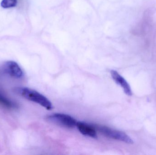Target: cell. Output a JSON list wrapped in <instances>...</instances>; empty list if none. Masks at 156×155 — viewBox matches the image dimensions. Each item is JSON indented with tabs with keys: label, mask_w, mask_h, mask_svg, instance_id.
Masks as SVG:
<instances>
[{
	"label": "cell",
	"mask_w": 156,
	"mask_h": 155,
	"mask_svg": "<svg viewBox=\"0 0 156 155\" xmlns=\"http://www.w3.org/2000/svg\"><path fill=\"white\" fill-rule=\"evenodd\" d=\"M14 91L16 93L23 98L38 104L48 110L53 108V106L49 100L35 90L28 87H16Z\"/></svg>",
	"instance_id": "1"
},
{
	"label": "cell",
	"mask_w": 156,
	"mask_h": 155,
	"mask_svg": "<svg viewBox=\"0 0 156 155\" xmlns=\"http://www.w3.org/2000/svg\"><path fill=\"white\" fill-rule=\"evenodd\" d=\"M48 119L50 122L66 128H73L76 126V120L70 116L64 114H54L48 116Z\"/></svg>",
	"instance_id": "3"
},
{
	"label": "cell",
	"mask_w": 156,
	"mask_h": 155,
	"mask_svg": "<svg viewBox=\"0 0 156 155\" xmlns=\"http://www.w3.org/2000/svg\"><path fill=\"white\" fill-rule=\"evenodd\" d=\"M4 70L7 74L13 78L20 79L23 76V72L19 65L12 61H8L5 63Z\"/></svg>",
	"instance_id": "4"
},
{
	"label": "cell",
	"mask_w": 156,
	"mask_h": 155,
	"mask_svg": "<svg viewBox=\"0 0 156 155\" xmlns=\"http://www.w3.org/2000/svg\"><path fill=\"white\" fill-rule=\"evenodd\" d=\"M97 129L102 134L109 138L122 141L128 144L133 143V141L125 133L105 126H97Z\"/></svg>",
	"instance_id": "2"
},
{
	"label": "cell",
	"mask_w": 156,
	"mask_h": 155,
	"mask_svg": "<svg viewBox=\"0 0 156 155\" xmlns=\"http://www.w3.org/2000/svg\"><path fill=\"white\" fill-rule=\"evenodd\" d=\"M76 126L81 133L83 135L92 138H97V134L94 126L81 122H77Z\"/></svg>",
	"instance_id": "6"
},
{
	"label": "cell",
	"mask_w": 156,
	"mask_h": 155,
	"mask_svg": "<svg viewBox=\"0 0 156 155\" xmlns=\"http://www.w3.org/2000/svg\"><path fill=\"white\" fill-rule=\"evenodd\" d=\"M17 3V0H2L1 5L4 8H10L15 7Z\"/></svg>",
	"instance_id": "8"
},
{
	"label": "cell",
	"mask_w": 156,
	"mask_h": 155,
	"mask_svg": "<svg viewBox=\"0 0 156 155\" xmlns=\"http://www.w3.org/2000/svg\"><path fill=\"white\" fill-rule=\"evenodd\" d=\"M0 105L5 106L7 108H14L16 106V105L13 102L8 98H6V96H4L0 93Z\"/></svg>",
	"instance_id": "7"
},
{
	"label": "cell",
	"mask_w": 156,
	"mask_h": 155,
	"mask_svg": "<svg viewBox=\"0 0 156 155\" xmlns=\"http://www.w3.org/2000/svg\"><path fill=\"white\" fill-rule=\"evenodd\" d=\"M111 73L113 79L117 84L119 85L123 88L126 94L129 96H132L133 93L132 89L126 80L115 70H112Z\"/></svg>",
	"instance_id": "5"
}]
</instances>
